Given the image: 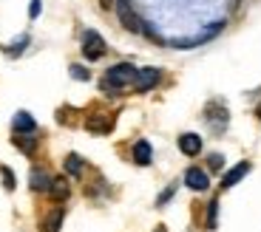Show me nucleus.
<instances>
[{
    "label": "nucleus",
    "instance_id": "f257e3e1",
    "mask_svg": "<svg viewBox=\"0 0 261 232\" xmlns=\"http://www.w3.org/2000/svg\"><path fill=\"white\" fill-rule=\"evenodd\" d=\"M114 9H117V17H119V23H122L128 32H145V26H142V20H139V14L134 12V0H114Z\"/></svg>",
    "mask_w": 261,
    "mask_h": 232
},
{
    "label": "nucleus",
    "instance_id": "f03ea898",
    "mask_svg": "<svg viewBox=\"0 0 261 232\" xmlns=\"http://www.w3.org/2000/svg\"><path fill=\"white\" fill-rule=\"evenodd\" d=\"M137 71H139V68H134L130 63H117V65H111V68H108L105 79H108L114 88L122 91L125 85H134V79H137Z\"/></svg>",
    "mask_w": 261,
    "mask_h": 232
},
{
    "label": "nucleus",
    "instance_id": "7ed1b4c3",
    "mask_svg": "<svg viewBox=\"0 0 261 232\" xmlns=\"http://www.w3.org/2000/svg\"><path fill=\"white\" fill-rule=\"evenodd\" d=\"M105 54V40L99 37L97 32H91V28H88V32L83 34V57L85 60H99Z\"/></svg>",
    "mask_w": 261,
    "mask_h": 232
},
{
    "label": "nucleus",
    "instance_id": "20e7f679",
    "mask_svg": "<svg viewBox=\"0 0 261 232\" xmlns=\"http://www.w3.org/2000/svg\"><path fill=\"white\" fill-rule=\"evenodd\" d=\"M159 79H162V71H159V68H139V71H137V79H134V88H137L139 94H145V91H153V88H156Z\"/></svg>",
    "mask_w": 261,
    "mask_h": 232
},
{
    "label": "nucleus",
    "instance_id": "39448f33",
    "mask_svg": "<svg viewBox=\"0 0 261 232\" xmlns=\"http://www.w3.org/2000/svg\"><path fill=\"white\" fill-rule=\"evenodd\" d=\"M85 130H88V133H97V136L111 133V130H114V116H108V113L88 116V119H85Z\"/></svg>",
    "mask_w": 261,
    "mask_h": 232
},
{
    "label": "nucleus",
    "instance_id": "423d86ee",
    "mask_svg": "<svg viewBox=\"0 0 261 232\" xmlns=\"http://www.w3.org/2000/svg\"><path fill=\"white\" fill-rule=\"evenodd\" d=\"M185 184H188L190 190H196V193H204V190L210 187V176L204 173L202 167H188V173H185Z\"/></svg>",
    "mask_w": 261,
    "mask_h": 232
},
{
    "label": "nucleus",
    "instance_id": "0eeeda50",
    "mask_svg": "<svg viewBox=\"0 0 261 232\" xmlns=\"http://www.w3.org/2000/svg\"><path fill=\"white\" fill-rule=\"evenodd\" d=\"M51 179H54V176H48L43 167H34L32 176H29V187H32L34 193H48V187H51Z\"/></svg>",
    "mask_w": 261,
    "mask_h": 232
},
{
    "label": "nucleus",
    "instance_id": "6e6552de",
    "mask_svg": "<svg viewBox=\"0 0 261 232\" xmlns=\"http://www.w3.org/2000/svg\"><path fill=\"white\" fill-rule=\"evenodd\" d=\"M250 173V161H239V164H236L233 170H227V173H224V181H222V187L224 190H230V187H236V184H239V181L244 179V176Z\"/></svg>",
    "mask_w": 261,
    "mask_h": 232
},
{
    "label": "nucleus",
    "instance_id": "1a4fd4ad",
    "mask_svg": "<svg viewBox=\"0 0 261 232\" xmlns=\"http://www.w3.org/2000/svg\"><path fill=\"white\" fill-rule=\"evenodd\" d=\"M179 150H182L185 156H199V153H202V136L182 133V136H179Z\"/></svg>",
    "mask_w": 261,
    "mask_h": 232
},
{
    "label": "nucleus",
    "instance_id": "9d476101",
    "mask_svg": "<svg viewBox=\"0 0 261 232\" xmlns=\"http://www.w3.org/2000/svg\"><path fill=\"white\" fill-rule=\"evenodd\" d=\"M48 195H51L54 201H65V198H68V195H71V184H68V179H65V176H54L51 187H48Z\"/></svg>",
    "mask_w": 261,
    "mask_h": 232
},
{
    "label": "nucleus",
    "instance_id": "9b49d317",
    "mask_svg": "<svg viewBox=\"0 0 261 232\" xmlns=\"http://www.w3.org/2000/svg\"><path fill=\"white\" fill-rule=\"evenodd\" d=\"M12 128H14V133H34V130H37V122H34V116H32V113L20 110V113L14 116Z\"/></svg>",
    "mask_w": 261,
    "mask_h": 232
},
{
    "label": "nucleus",
    "instance_id": "f8f14e48",
    "mask_svg": "<svg viewBox=\"0 0 261 232\" xmlns=\"http://www.w3.org/2000/svg\"><path fill=\"white\" fill-rule=\"evenodd\" d=\"M134 161H137V164H142V167H148L150 161H153V148H150L145 139H139V142L134 144Z\"/></svg>",
    "mask_w": 261,
    "mask_h": 232
},
{
    "label": "nucleus",
    "instance_id": "ddd939ff",
    "mask_svg": "<svg viewBox=\"0 0 261 232\" xmlns=\"http://www.w3.org/2000/svg\"><path fill=\"white\" fill-rule=\"evenodd\" d=\"M63 218H65L63 207L51 210V213H48L46 218H43V232H60V226H63Z\"/></svg>",
    "mask_w": 261,
    "mask_h": 232
},
{
    "label": "nucleus",
    "instance_id": "4468645a",
    "mask_svg": "<svg viewBox=\"0 0 261 232\" xmlns=\"http://www.w3.org/2000/svg\"><path fill=\"white\" fill-rule=\"evenodd\" d=\"M83 167H85V161L80 159L77 153H71L68 159H65V173H68V176H80V173H83Z\"/></svg>",
    "mask_w": 261,
    "mask_h": 232
},
{
    "label": "nucleus",
    "instance_id": "2eb2a0df",
    "mask_svg": "<svg viewBox=\"0 0 261 232\" xmlns=\"http://www.w3.org/2000/svg\"><path fill=\"white\" fill-rule=\"evenodd\" d=\"M14 144H17V148L23 150L26 156H32V153H34V148H37V142H34L32 136H23V133L14 136Z\"/></svg>",
    "mask_w": 261,
    "mask_h": 232
},
{
    "label": "nucleus",
    "instance_id": "dca6fc26",
    "mask_svg": "<svg viewBox=\"0 0 261 232\" xmlns=\"http://www.w3.org/2000/svg\"><path fill=\"white\" fill-rule=\"evenodd\" d=\"M26 43H29V34H23V37H17L12 43V48H6V54H9V57H17V54L26 48Z\"/></svg>",
    "mask_w": 261,
    "mask_h": 232
},
{
    "label": "nucleus",
    "instance_id": "f3484780",
    "mask_svg": "<svg viewBox=\"0 0 261 232\" xmlns=\"http://www.w3.org/2000/svg\"><path fill=\"white\" fill-rule=\"evenodd\" d=\"M216 221H219V201H210V207H207V229H216Z\"/></svg>",
    "mask_w": 261,
    "mask_h": 232
},
{
    "label": "nucleus",
    "instance_id": "a211bd4d",
    "mask_svg": "<svg viewBox=\"0 0 261 232\" xmlns=\"http://www.w3.org/2000/svg\"><path fill=\"white\" fill-rule=\"evenodd\" d=\"M71 77H74V79H80V82H85V79H91V74L85 71L83 65H71Z\"/></svg>",
    "mask_w": 261,
    "mask_h": 232
},
{
    "label": "nucleus",
    "instance_id": "6ab92c4d",
    "mask_svg": "<svg viewBox=\"0 0 261 232\" xmlns=\"http://www.w3.org/2000/svg\"><path fill=\"white\" fill-rule=\"evenodd\" d=\"M0 173H3V187H6V190H14V173H12V170L3 167Z\"/></svg>",
    "mask_w": 261,
    "mask_h": 232
},
{
    "label": "nucleus",
    "instance_id": "aec40b11",
    "mask_svg": "<svg viewBox=\"0 0 261 232\" xmlns=\"http://www.w3.org/2000/svg\"><path fill=\"white\" fill-rule=\"evenodd\" d=\"M207 164H210V170H222V164H224V156L213 153V156L207 159Z\"/></svg>",
    "mask_w": 261,
    "mask_h": 232
},
{
    "label": "nucleus",
    "instance_id": "412c9836",
    "mask_svg": "<svg viewBox=\"0 0 261 232\" xmlns=\"http://www.w3.org/2000/svg\"><path fill=\"white\" fill-rule=\"evenodd\" d=\"M37 14H40V0H32V6H29V17H37Z\"/></svg>",
    "mask_w": 261,
    "mask_h": 232
},
{
    "label": "nucleus",
    "instance_id": "4be33fe9",
    "mask_svg": "<svg viewBox=\"0 0 261 232\" xmlns=\"http://www.w3.org/2000/svg\"><path fill=\"white\" fill-rule=\"evenodd\" d=\"M170 195H173V187H168V190H165V193H162V195H159V201H156V207H162V204H165V201H168V198H170Z\"/></svg>",
    "mask_w": 261,
    "mask_h": 232
},
{
    "label": "nucleus",
    "instance_id": "5701e85b",
    "mask_svg": "<svg viewBox=\"0 0 261 232\" xmlns=\"http://www.w3.org/2000/svg\"><path fill=\"white\" fill-rule=\"evenodd\" d=\"M99 6H102V9H114V0H99Z\"/></svg>",
    "mask_w": 261,
    "mask_h": 232
},
{
    "label": "nucleus",
    "instance_id": "b1692460",
    "mask_svg": "<svg viewBox=\"0 0 261 232\" xmlns=\"http://www.w3.org/2000/svg\"><path fill=\"white\" fill-rule=\"evenodd\" d=\"M153 232H168V229H165V226H159V229H153Z\"/></svg>",
    "mask_w": 261,
    "mask_h": 232
}]
</instances>
